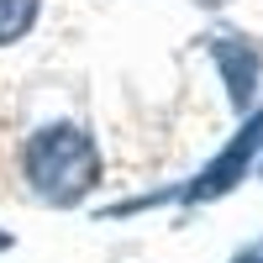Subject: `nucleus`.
Instances as JSON below:
<instances>
[{"label": "nucleus", "mask_w": 263, "mask_h": 263, "mask_svg": "<svg viewBox=\"0 0 263 263\" xmlns=\"http://www.w3.org/2000/svg\"><path fill=\"white\" fill-rule=\"evenodd\" d=\"M21 179L42 205L69 211L79 200H90V190L100 184V147L79 121L37 126L21 147Z\"/></svg>", "instance_id": "1"}, {"label": "nucleus", "mask_w": 263, "mask_h": 263, "mask_svg": "<svg viewBox=\"0 0 263 263\" xmlns=\"http://www.w3.org/2000/svg\"><path fill=\"white\" fill-rule=\"evenodd\" d=\"M258 153H263V111H248V121L237 126V137L216 153V158L195 174L190 184L174 190L168 200H179V205H211V200H221V195H232V190L253 174Z\"/></svg>", "instance_id": "2"}, {"label": "nucleus", "mask_w": 263, "mask_h": 263, "mask_svg": "<svg viewBox=\"0 0 263 263\" xmlns=\"http://www.w3.org/2000/svg\"><path fill=\"white\" fill-rule=\"evenodd\" d=\"M211 58H216V69H221V79H227L232 111L248 116V105H253V95H258V79H263V53L253 48L248 37L221 32V37H211Z\"/></svg>", "instance_id": "3"}, {"label": "nucleus", "mask_w": 263, "mask_h": 263, "mask_svg": "<svg viewBox=\"0 0 263 263\" xmlns=\"http://www.w3.org/2000/svg\"><path fill=\"white\" fill-rule=\"evenodd\" d=\"M42 16V0H0V48L21 42Z\"/></svg>", "instance_id": "4"}, {"label": "nucleus", "mask_w": 263, "mask_h": 263, "mask_svg": "<svg viewBox=\"0 0 263 263\" xmlns=\"http://www.w3.org/2000/svg\"><path fill=\"white\" fill-rule=\"evenodd\" d=\"M232 263H263V237H258V242H242Z\"/></svg>", "instance_id": "5"}, {"label": "nucleus", "mask_w": 263, "mask_h": 263, "mask_svg": "<svg viewBox=\"0 0 263 263\" xmlns=\"http://www.w3.org/2000/svg\"><path fill=\"white\" fill-rule=\"evenodd\" d=\"M6 248H11V232H6V227H0V253H6Z\"/></svg>", "instance_id": "6"}, {"label": "nucleus", "mask_w": 263, "mask_h": 263, "mask_svg": "<svg viewBox=\"0 0 263 263\" xmlns=\"http://www.w3.org/2000/svg\"><path fill=\"white\" fill-rule=\"evenodd\" d=\"M195 6H227V0H195Z\"/></svg>", "instance_id": "7"}, {"label": "nucleus", "mask_w": 263, "mask_h": 263, "mask_svg": "<svg viewBox=\"0 0 263 263\" xmlns=\"http://www.w3.org/2000/svg\"><path fill=\"white\" fill-rule=\"evenodd\" d=\"M258 174H263V153H258Z\"/></svg>", "instance_id": "8"}]
</instances>
